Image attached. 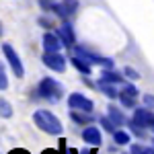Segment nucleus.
Returning <instances> with one entry per match:
<instances>
[{
    "mask_svg": "<svg viewBox=\"0 0 154 154\" xmlns=\"http://www.w3.org/2000/svg\"><path fill=\"white\" fill-rule=\"evenodd\" d=\"M11 154H29V152H25V150H12Z\"/></svg>",
    "mask_w": 154,
    "mask_h": 154,
    "instance_id": "28",
    "label": "nucleus"
},
{
    "mask_svg": "<svg viewBox=\"0 0 154 154\" xmlns=\"http://www.w3.org/2000/svg\"><path fill=\"white\" fill-rule=\"evenodd\" d=\"M43 64L48 66L49 70H54V72H64L66 70V58L60 56L58 51H45Z\"/></svg>",
    "mask_w": 154,
    "mask_h": 154,
    "instance_id": "5",
    "label": "nucleus"
},
{
    "mask_svg": "<svg viewBox=\"0 0 154 154\" xmlns=\"http://www.w3.org/2000/svg\"><path fill=\"white\" fill-rule=\"evenodd\" d=\"M150 154H154V148H150Z\"/></svg>",
    "mask_w": 154,
    "mask_h": 154,
    "instance_id": "31",
    "label": "nucleus"
},
{
    "mask_svg": "<svg viewBox=\"0 0 154 154\" xmlns=\"http://www.w3.org/2000/svg\"><path fill=\"white\" fill-rule=\"evenodd\" d=\"M51 12H54L56 17H60V19H66V17H68V12H66V8H64V4H51Z\"/></svg>",
    "mask_w": 154,
    "mask_h": 154,
    "instance_id": "19",
    "label": "nucleus"
},
{
    "mask_svg": "<svg viewBox=\"0 0 154 154\" xmlns=\"http://www.w3.org/2000/svg\"><path fill=\"white\" fill-rule=\"evenodd\" d=\"M62 93H64L62 84L58 80H54V78H43L39 82V86H37V95L41 97V99H45V101H51V103L60 101Z\"/></svg>",
    "mask_w": 154,
    "mask_h": 154,
    "instance_id": "2",
    "label": "nucleus"
},
{
    "mask_svg": "<svg viewBox=\"0 0 154 154\" xmlns=\"http://www.w3.org/2000/svg\"><path fill=\"white\" fill-rule=\"evenodd\" d=\"M72 119H74L76 123H82V125L91 121V117H88V113L84 115V111H82V113H76V111H72Z\"/></svg>",
    "mask_w": 154,
    "mask_h": 154,
    "instance_id": "20",
    "label": "nucleus"
},
{
    "mask_svg": "<svg viewBox=\"0 0 154 154\" xmlns=\"http://www.w3.org/2000/svg\"><path fill=\"white\" fill-rule=\"evenodd\" d=\"M82 154H97V150H86V152H82Z\"/></svg>",
    "mask_w": 154,
    "mask_h": 154,
    "instance_id": "30",
    "label": "nucleus"
},
{
    "mask_svg": "<svg viewBox=\"0 0 154 154\" xmlns=\"http://www.w3.org/2000/svg\"><path fill=\"white\" fill-rule=\"evenodd\" d=\"M0 115L2 117H11L12 115V107L8 101H4V99H0Z\"/></svg>",
    "mask_w": 154,
    "mask_h": 154,
    "instance_id": "16",
    "label": "nucleus"
},
{
    "mask_svg": "<svg viewBox=\"0 0 154 154\" xmlns=\"http://www.w3.org/2000/svg\"><path fill=\"white\" fill-rule=\"evenodd\" d=\"M0 35H2V25H0Z\"/></svg>",
    "mask_w": 154,
    "mask_h": 154,
    "instance_id": "32",
    "label": "nucleus"
},
{
    "mask_svg": "<svg viewBox=\"0 0 154 154\" xmlns=\"http://www.w3.org/2000/svg\"><path fill=\"white\" fill-rule=\"evenodd\" d=\"M76 56H80L82 60H86L88 64H99V66H103V68H113V60L103 58V56H95V54H91L88 49H84V48H76Z\"/></svg>",
    "mask_w": 154,
    "mask_h": 154,
    "instance_id": "6",
    "label": "nucleus"
},
{
    "mask_svg": "<svg viewBox=\"0 0 154 154\" xmlns=\"http://www.w3.org/2000/svg\"><path fill=\"white\" fill-rule=\"evenodd\" d=\"M68 107H70V109H80V111H84V113H91L95 105H93V101H91V99H86L84 95L74 93V95L68 97Z\"/></svg>",
    "mask_w": 154,
    "mask_h": 154,
    "instance_id": "7",
    "label": "nucleus"
},
{
    "mask_svg": "<svg viewBox=\"0 0 154 154\" xmlns=\"http://www.w3.org/2000/svg\"><path fill=\"white\" fill-rule=\"evenodd\" d=\"M2 54L6 56V60H8V64H11L12 72L21 78L25 74V68H23V62H21V58H19V54L12 49V45H8V43H2Z\"/></svg>",
    "mask_w": 154,
    "mask_h": 154,
    "instance_id": "3",
    "label": "nucleus"
},
{
    "mask_svg": "<svg viewBox=\"0 0 154 154\" xmlns=\"http://www.w3.org/2000/svg\"><path fill=\"white\" fill-rule=\"evenodd\" d=\"M62 4H64V8H66L68 14H74V12L78 11V0H64Z\"/></svg>",
    "mask_w": 154,
    "mask_h": 154,
    "instance_id": "17",
    "label": "nucleus"
},
{
    "mask_svg": "<svg viewBox=\"0 0 154 154\" xmlns=\"http://www.w3.org/2000/svg\"><path fill=\"white\" fill-rule=\"evenodd\" d=\"M134 123H138L140 128H146V130L154 131V113L148 111V109H134V117H131Z\"/></svg>",
    "mask_w": 154,
    "mask_h": 154,
    "instance_id": "4",
    "label": "nucleus"
},
{
    "mask_svg": "<svg viewBox=\"0 0 154 154\" xmlns=\"http://www.w3.org/2000/svg\"><path fill=\"white\" fill-rule=\"evenodd\" d=\"M123 74H125L128 78H134V80H136V78H140V74L134 70V68H125V70H123Z\"/></svg>",
    "mask_w": 154,
    "mask_h": 154,
    "instance_id": "25",
    "label": "nucleus"
},
{
    "mask_svg": "<svg viewBox=\"0 0 154 154\" xmlns=\"http://www.w3.org/2000/svg\"><path fill=\"white\" fill-rule=\"evenodd\" d=\"M152 142H154V140H152Z\"/></svg>",
    "mask_w": 154,
    "mask_h": 154,
    "instance_id": "33",
    "label": "nucleus"
},
{
    "mask_svg": "<svg viewBox=\"0 0 154 154\" xmlns=\"http://www.w3.org/2000/svg\"><path fill=\"white\" fill-rule=\"evenodd\" d=\"M144 105L146 107H154V95H144Z\"/></svg>",
    "mask_w": 154,
    "mask_h": 154,
    "instance_id": "26",
    "label": "nucleus"
},
{
    "mask_svg": "<svg viewBox=\"0 0 154 154\" xmlns=\"http://www.w3.org/2000/svg\"><path fill=\"white\" fill-rule=\"evenodd\" d=\"M99 82H109V84H119L123 82V76L119 74V72H113L111 68H107L103 74H101V80Z\"/></svg>",
    "mask_w": 154,
    "mask_h": 154,
    "instance_id": "12",
    "label": "nucleus"
},
{
    "mask_svg": "<svg viewBox=\"0 0 154 154\" xmlns=\"http://www.w3.org/2000/svg\"><path fill=\"white\" fill-rule=\"evenodd\" d=\"M58 35H60L62 43H64L66 48H74V43H76V35H74V29H72L70 23H66V21H64V23L60 25Z\"/></svg>",
    "mask_w": 154,
    "mask_h": 154,
    "instance_id": "8",
    "label": "nucleus"
},
{
    "mask_svg": "<svg viewBox=\"0 0 154 154\" xmlns=\"http://www.w3.org/2000/svg\"><path fill=\"white\" fill-rule=\"evenodd\" d=\"M130 154H131V152H130Z\"/></svg>",
    "mask_w": 154,
    "mask_h": 154,
    "instance_id": "34",
    "label": "nucleus"
},
{
    "mask_svg": "<svg viewBox=\"0 0 154 154\" xmlns=\"http://www.w3.org/2000/svg\"><path fill=\"white\" fill-rule=\"evenodd\" d=\"M62 45L64 43H62L58 33H45L43 35V48H45V51H60Z\"/></svg>",
    "mask_w": 154,
    "mask_h": 154,
    "instance_id": "10",
    "label": "nucleus"
},
{
    "mask_svg": "<svg viewBox=\"0 0 154 154\" xmlns=\"http://www.w3.org/2000/svg\"><path fill=\"white\" fill-rule=\"evenodd\" d=\"M109 117L113 119L115 125H123V123H125V117H123V113L119 111L117 107H109Z\"/></svg>",
    "mask_w": 154,
    "mask_h": 154,
    "instance_id": "13",
    "label": "nucleus"
},
{
    "mask_svg": "<svg viewBox=\"0 0 154 154\" xmlns=\"http://www.w3.org/2000/svg\"><path fill=\"white\" fill-rule=\"evenodd\" d=\"M119 101L123 103L125 107H130V109H136V103H134V97H130V95H125V93H119V97H117Z\"/></svg>",
    "mask_w": 154,
    "mask_h": 154,
    "instance_id": "18",
    "label": "nucleus"
},
{
    "mask_svg": "<svg viewBox=\"0 0 154 154\" xmlns=\"http://www.w3.org/2000/svg\"><path fill=\"white\" fill-rule=\"evenodd\" d=\"M43 154H60V152H56V150H45Z\"/></svg>",
    "mask_w": 154,
    "mask_h": 154,
    "instance_id": "29",
    "label": "nucleus"
},
{
    "mask_svg": "<svg viewBox=\"0 0 154 154\" xmlns=\"http://www.w3.org/2000/svg\"><path fill=\"white\" fill-rule=\"evenodd\" d=\"M8 86V78H6V72L2 68V64H0V91H4Z\"/></svg>",
    "mask_w": 154,
    "mask_h": 154,
    "instance_id": "22",
    "label": "nucleus"
},
{
    "mask_svg": "<svg viewBox=\"0 0 154 154\" xmlns=\"http://www.w3.org/2000/svg\"><path fill=\"white\" fill-rule=\"evenodd\" d=\"M123 93H125V95H130V97H134V99H136V97H138V93H140V91H138V88H136V86H134V84H125V86H123Z\"/></svg>",
    "mask_w": 154,
    "mask_h": 154,
    "instance_id": "23",
    "label": "nucleus"
},
{
    "mask_svg": "<svg viewBox=\"0 0 154 154\" xmlns=\"http://www.w3.org/2000/svg\"><path fill=\"white\" fill-rule=\"evenodd\" d=\"M99 88H101V93H105L109 99H117L119 93L113 88V84H109V82H99Z\"/></svg>",
    "mask_w": 154,
    "mask_h": 154,
    "instance_id": "14",
    "label": "nucleus"
},
{
    "mask_svg": "<svg viewBox=\"0 0 154 154\" xmlns=\"http://www.w3.org/2000/svg\"><path fill=\"white\" fill-rule=\"evenodd\" d=\"M39 4H41L43 8H48V11H51V2H49V0H41Z\"/></svg>",
    "mask_w": 154,
    "mask_h": 154,
    "instance_id": "27",
    "label": "nucleus"
},
{
    "mask_svg": "<svg viewBox=\"0 0 154 154\" xmlns=\"http://www.w3.org/2000/svg\"><path fill=\"white\" fill-rule=\"evenodd\" d=\"M113 140H115L117 146H125V144H130V136H128L125 131H121V130H115L113 131Z\"/></svg>",
    "mask_w": 154,
    "mask_h": 154,
    "instance_id": "15",
    "label": "nucleus"
},
{
    "mask_svg": "<svg viewBox=\"0 0 154 154\" xmlns=\"http://www.w3.org/2000/svg\"><path fill=\"white\" fill-rule=\"evenodd\" d=\"M82 140L86 144H91V146H101L103 136H101V131L97 130L95 125H88V128H84V130H82Z\"/></svg>",
    "mask_w": 154,
    "mask_h": 154,
    "instance_id": "9",
    "label": "nucleus"
},
{
    "mask_svg": "<svg viewBox=\"0 0 154 154\" xmlns=\"http://www.w3.org/2000/svg\"><path fill=\"white\" fill-rule=\"evenodd\" d=\"M101 125H103V130L105 131H115V123H113V119L111 117H101Z\"/></svg>",
    "mask_w": 154,
    "mask_h": 154,
    "instance_id": "21",
    "label": "nucleus"
},
{
    "mask_svg": "<svg viewBox=\"0 0 154 154\" xmlns=\"http://www.w3.org/2000/svg\"><path fill=\"white\" fill-rule=\"evenodd\" d=\"M70 62H72V66H74L76 70L80 72L82 76H91V74H93V68H91V64H88L86 60H82L80 56H74Z\"/></svg>",
    "mask_w": 154,
    "mask_h": 154,
    "instance_id": "11",
    "label": "nucleus"
},
{
    "mask_svg": "<svg viewBox=\"0 0 154 154\" xmlns=\"http://www.w3.org/2000/svg\"><path fill=\"white\" fill-rule=\"evenodd\" d=\"M33 121H35V125L39 128L41 131H45V134H54V136H60L62 134V123H60V119L51 113V111H45V109H39L35 111V115H33Z\"/></svg>",
    "mask_w": 154,
    "mask_h": 154,
    "instance_id": "1",
    "label": "nucleus"
},
{
    "mask_svg": "<svg viewBox=\"0 0 154 154\" xmlns=\"http://www.w3.org/2000/svg\"><path fill=\"white\" fill-rule=\"evenodd\" d=\"M131 154H150V148H144V146H131Z\"/></svg>",
    "mask_w": 154,
    "mask_h": 154,
    "instance_id": "24",
    "label": "nucleus"
}]
</instances>
